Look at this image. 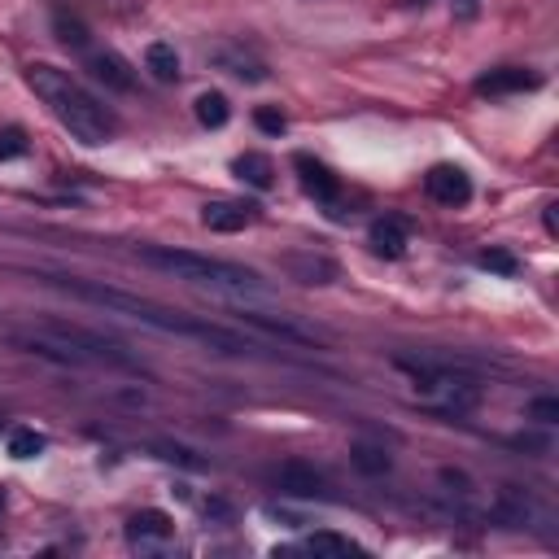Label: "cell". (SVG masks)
Returning a JSON list of instances; mask_svg holds the SVG:
<instances>
[{
	"label": "cell",
	"mask_w": 559,
	"mask_h": 559,
	"mask_svg": "<svg viewBox=\"0 0 559 559\" xmlns=\"http://www.w3.org/2000/svg\"><path fill=\"white\" fill-rule=\"evenodd\" d=\"M44 284L62 289L79 302H92L101 306L105 315H123L132 324H145L153 332H166V337H188V341H201V346L219 350V354H249L254 346L232 328H219V324H206V319H193L184 311H166V306L149 302V297H136V293H123L114 284H101V280H79V276H57V271H40Z\"/></svg>",
	"instance_id": "cell-1"
},
{
	"label": "cell",
	"mask_w": 559,
	"mask_h": 559,
	"mask_svg": "<svg viewBox=\"0 0 559 559\" xmlns=\"http://www.w3.org/2000/svg\"><path fill=\"white\" fill-rule=\"evenodd\" d=\"M27 83L35 88V97L53 110L57 123L79 140V145L97 149V145H105V140H114V132H118L114 110L110 105H101L79 79H70L66 70L35 62V66H27Z\"/></svg>",
	"instance_id": "cell-2"
},
{
	"label": "cell",
	"mask_w": 559,
	"mask_h": 559,
	"mask_svg": "<svg viewBox=\"0 0 559 559\" xmlns=\"http://www.w3.org/2000/svg\"><path fill=\"white\" fill-rule=\"evenodd\" d=\"M136 258L153 271L197 284V289L223 293V297H245V293H267V280L254 267L228 263V258H210V254H193V249H171V245H140Z\"/></svg>",
	"instance_id": "cell-3"
},
{
	"label": "cell",
	"mask_w": 559,
	"mask_h": 559,
	"mask_svg": "<svg viewBox=\"0 0 559 559\" xmlns=\"http://www.w3.org/2000/svg\"><path fill=\"white\" fill-rule=\"evenodd\" d=\"M398 367H402V372H411L415 394H424L428 402H437V407H446V411H455V415L472 411L481 402L477 385H472V380H463V376H455V372H446V367L407 363V359H398Z\"/></svg>",
	"instance_id": "cell-4"
},
{
	"label": "cell",
	"mask_w": 559,
	"mask_h": 559,
	"mask_svg": "<svg viewBox=\"0 0 559 559\" xmlns=\"http://www.w3.org/2000/svg\"><path fill=\"white\" fill-rule=\"evenodd\" d=\"M280 267H284V276L297 280V284H306V289H324V284L337 280V263H332V258H324V254H315V249H297V254H284Z\"/></svg>",
	"instance_id": "cell-5"
},
{
	"label": "cell",
	"mask_w": 559,
	"mask_h": 559,
	"mask_svg": "<svg viewBox=\"0 0 559 559\" xmlns=\"http://www.w3.org/2000/svg\"><path fill=\"white\" fill-rule=\"evenodd\" d=\"M424 193L437 201V206H468L472 197V180L459 171V166H433L424 175Z\"/></svg>",
	"instance_id": "cell-6"
},
{
	"label": "cell",
	"mask_w": 559,
	"mask_h": 559,
	"mask_svg": "<svg viewBox=\"0 0 559 559\" xmlns=\"http://www.w3.org/2000/svg\"><path fill=\"white\" fill-rule=\"evenodd\" d=\"M276 485H280V494H289V498H324V490H328L324 472L311 468V463H302V459L280 463V468H276Z\"/></svg>",
	"instance_id": "cell-7"
},
{
	"label": "cell",
	"mask_w": 559,
	"mask_h": 559,
	"mask_svg": "<svg viewBox=\"0 0 559 559\" xmlns=\"http://www.w3.org/2000/svg\"><path fill=\"white\" fill-rule=\"evenodd\" d=\"M254 219H258V206H249V201H206L201 206V223L210 232H245Z\"/></svg>",
	"instance_id": "cell-8"
},
{
	"label": "cell",
	"mask_w": 559,
	"mask_h": 559,
	"mask_svg": "<svg viewBox=\"0 0 559 559\" xmlns=\"http://www.w3.org/2000/svg\"><path fill=\"white\" fill-rule=\"evenodd\" d=\"M236 319H241L245 328H254V332L293 341V346H315V332L302 328V324H293V319H284V315H263V311H245V306H241V315H236Z\"/></svg>",
	"instance_id": "cell-9"
},
{
	"label": "cell",
	"mask_w": 559,
	"mask_h": 559,
	"mask_svg": "<svg viewBox=\"0 0 559 559\" xmlns=\"http://www.w3.org/2000/svg\"><path fill=\"white\" fill-rule=\"evenodd\" d=\"M533 88H542V75L538 70H520V66H503L477 79L481 97H507V92H533Z\"/></svg>",
	"instance_id": "cell-10"
},
{
	"label": "cell",
	"mask_w": 559,
	"mask_h": 559,
	"mask_svg": "<svg viewBox=\"0 0 559 559\" xmlns=\"http://www.w3.org/2000/svg\"><path fill=\"white\" fill-rule=\"evenodd\" d=\"M88 70H92V79L105 83L110 92H136V70L110 49L88 53Z\"/></svg>",
	"instance_id": "cell-11"
},
{
	"label": "cell",
	"mask_w": 559,
	"mask_h": 559,
	"mask_svg": "<svg viewBox=\"0 0 559 559\" xmlns=\"http://www.w3.org/2000/svg\"><path fill=\"white\" fill-rule=\"evenodd\" d=\"M293 166H297V180H302V188H306V193H311L315 201H324V206H332V201H337L341 184H337V175H332L324 162H315L311 153H297Z\"/></svg>",
	"instance_id": "cell-12"
},
{
	"label": "cell",
	"mask_w": 559,
	"mask_h": 559,
	"mask_svg": "<svg viewBox=\"0 0 559 559\" xmlns=\"http://www.w3.org/2000/svg\"><path fill=\"white\" fill-rule=\"evenodd\" d=\"M214 66H223V70H228V75L245 79V83H267V75H271L263 57L245 53L241 44H223V49H214Z\"/></svg>",
	"instance_id": "cell-13"
},
{
	"label": "cell",
	"mask_w": 559,
	"mask_h": 559,
	"mask_svg": "<svg viewBox=\"0 0 559 559\" xmlns=\"http://www.w3.org/2000/svg\"><path fill=\"white\" fill-rule=\"evenodd\" d=\"M175 533V525H171V516L166 511H136L132 520H127V538L132 542H166Z\"/></svg>",
	"instance_id": "cell-14"
},
{
	"label": "cell",
	"mask_w": 559,
	"mask_h": 559,
	"mask_svg": "<svg viewBox=\"0 0 559 559\" xmlns=\"http://www.w3.org/2000/svg\"><path fill=\"white\" fill-rule=\"evenodd\" d=\"M372 249L380 258H402L407 254V223H398V219H376L372 223Z\"/></svg>",
	"instance_id": "cell-15"
},
{
	"label": "cell",
	"mask_w": 559,
	"mask_h": 559,
	"mask_svg": "<svg viewBox=\"0 0 559 559\" xmlns=\"http://www.w3.org/2000/svg\"><path fill=\"white\" fill-rule=\"evenodd\" d=\"M236 180H245L249 188H258V193H267L271 184H276V166H271L267 153H241V158L232 162Z\"/></svg>",
	"instance_id": "cell-16"
},
{
	"label": "cell",
	"mask_w": 559,
	"mask_h": 559,
	"mask_svg": "<svg viewBox=\"0 0 559 559\" xmlns=\"http://www.w3.org/2000/svg\"><path fill=\"white\" fill-rule=\"evenodd\" d=\"M53 35L66 44V49H75V53H88V44H92L88 22H83L79 14H70L66 5H57V9H53Z\"/></svg>",
	"instance_id": "cell-17"
},
{
	"label": "cell",
	"mask_w": 559,
	"mask_h": 559,
	"mask_svg": "<svg viewBox=\"0 0 559 559\" xmlns=\"http://www.w3.org/2000/svg\"><path fill=\"white\" fill-rule=\"evenodd\" d=\"M145 70L158 83H180V53H175L171 44H162V40L149 44L145 49Z\"/></svg>",
	"instance_id": "cell-18"
},
{
	"label": "cell",
	"mask_w": 559,
	"mask_h": 559,
	"mask_svg": "<svg viewBox=\"0 0 559 559\" xmlns=\"http://www.w3.org/2000/svg\"><path fill=\"white\" fill-rule=\"evenodd\" d=\"M228 118H232V105H228L223 92H201V97H197V123L201 127L219 132V127H228Z\"/></svg>",
	"instance_id": "cell-19"
},
{
	"label": "cell",
	"mask_w": 559,
	"mask_h": 559,
	"mask_svg": "<svg viewBox=\"0 0 559 559\" xmlns=\"http://www.w3.org/2000/svg\"><path fill=\"white\" fill-rule=\"evenodd\" d=\"M350 463H354L359 472H367V477H385V472H389L385 446H372V442H354V446H350Z\"/></svg>",
	"instance_id": "cell-20"
},
{
	"label": "cell",
	"mask_w": 559,
	"mask_h": 559,
	"mask_svg": "<svg viewBox=\"0 0 559 559\" xmlns=\"http://www.w3.org/2000/svg\"><path fill=\"white\" fill-rule=\"evenodd\" d=\"M302 551L311 555H359V546L350 538H337V533H315V538H306Z\"/></svg>",
	"instance_id": "cell-21"
},
{
	"label": "cell",
	"mask_w": 559,
	"mask_h": 559,
	"mask_svg": "<svg viewBox=\"0 0 559 559\" xmlns=\"http://www.w3.org/2000/svg\"><path fill=\"white\" fill-rule=\"evenodd\" d=\"M44 446L49 442H44V433H35V428H18V433L9 437V455L14 459H35Z\"/></svg>",
	"instance_id": "cell-22"
},
{
	"label": "cell",
	"mask_w": 559,
	"mask_h": 559,
	"mask_svg": "<svg viewBox=\"0 0 559 559\" xmlns=\"http://www.w3.org/2000/svg\"><path fill=\"white\" fill-rule=\"evenodd\" d=\"M477 263H481L485 271H494V276H516V271H520L516 254H507V249H481Z\"/></svg>",
	"instance_id": "cell-23"
},
{
	"label": "cell",
	"mask_w": 559,
	"mask_h": 559,
	"mask_svg": "<svg viewBox=\"0 0 559 559\" xmlns=\"http://www.w3.org/2000/svg\"><path fill=\"white\" fill-rule=\"evenodd\" d=\"M27 153V136H22V127H5L0 132V162H14Z\"/></svg>",
	"instance_id": "cell-24"
},
{
	"label": "cell",
	"mask_w": 559,
	"mask_h": 559,
	"mask_svg": "<svg viewBox=\"0 0 559 559\" xmlns=\"http://www.w3.org/2000/svg\"><path fill=\"white\" fill-rule=\"evenodd\" d=\"M254 123H258V132H267V136H284V132H289V118H284L280 110H271V105H263V110L254 114Z\"/></svg>",
	"instance_id": "cell-25"
},
{
	"label": "cell",
	"mask_w": 559,
	"mask_h": 559,
	"mask_svg": "<svg viewBox=\"0 0 559 559\" xmlns=\"http://www.w3.org/2000/svg\"><path fill=\"white\" fill-rule=\"evenodd\" d=\"M529 415L538 424H555L559 420V402L555 398H538V402H529Z\"/></svg>",
	"instance_id": "cell-26"
},
{
	"label": "cell",
	"mask_w": 559,
	"mask_h": 559,
	"mask_svg": "<svg viewBox=\"0 0 559 559\" xmlns=\"http://www.w3.org/2000/svg\"><path fill=\"white\" fill-rule=\"evenodd\" d=\"M542 219H546V232H559V219H555V206H546V214H542Z\"/></svg>",
	"instance_id": "cell-27"
},
{
	"label": "cell",
	"mask_w": 559,
	"mask_h": 559,
	"mask_svg": "<svg viewBox=\"0 0 559 559\" xmlns=\"http://www.w3.org/2000/svg\"><path fill=\"white\" fill-rule=\"evenodd\" d=\"M0 507H5V490H0Z\"/></svg>",
	"instance_id": "cell-28"
}]
</instances>
